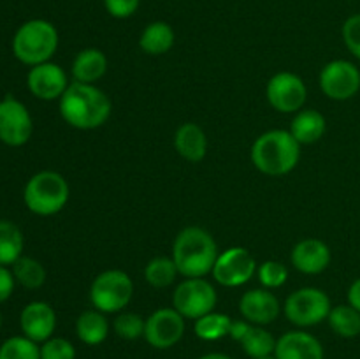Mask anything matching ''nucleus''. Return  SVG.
<instances>
[{
	"label": "nucleus",
	"instance_id": "nucleus-1",
	"mask_svg": "<svg viewBox=\"0 0 360 359\" xmlns=\"http://www.w3.org/2000/svg\"><path fill=\"white\" fill-rule=\"evenodd\" d=\"M58 101L60 115L74 129H97L111 116V99L91 83L72 81Z\"/></svg>",
	"mask_w": 360,
	"mask_h": 359
},
{
	"label": "nucleus",
	"instance_id": "nucleus-2",
	"mask_svg": "<svg viewBox=\"0 0 360 359\" xmlns=\"http://www.w3.org/2000/svg\"><path fill=\"white\" fill-rule=\"evenodd\" d=\"M172 259L179 275L186 278H204L213 271L218 259L217 241L206 229L190 225L176 236Z\"/></svg>",
	"mask_w": 360,
	"mask_h": 359
},
{
	"label": "nucleus",
	"instance_id": "nucleus-3",
	"mask_svg": "<svg viewBox=\"0 0 360 359\" xmlns=\"http://www.w3.org/2000/svg\"><path fill=\"white\" fill-rule=\"evenodd\" d=\"M301 158V144L290 130H267L252 146V160L267 176H283L294 171Z\"/></svg>",
	"mask_w": 360,
	"mask_h": 359
},
{
	"label": "nucleus",
	"instance_id": "nucleus-4",
	"mask_svg": "<svg viewBox=\"0 0 360 359\" xmlns=\"http://www.w3.org/2000/svg\"><path fill=\"white\" fill-rule=\"evenodd\" d=\"M58 48V32L48 20H28L13 37V53L25 65H39L49 62Z\"/></svg>",
	"mask_w": 360,
	"mask_h": 359
},
{
	"label": "nucleus",
	"instance_id": "nucleus-5",
	"mask_svg": "<svg viewBox=\"0 0 360 359\" xmlns=\"http://www.w3.org/2000/svg\"><path fill=\"white\" fill-rule=\"evenodd\" d=\"M69 196V183L56 171L37 172L28 180L23 190L25 206L39 217H51L62 211Z\"/></svg>",
	"mask_w": 360,
	"mask_h": 359
},
{
	"label": "nucleus",
	"instance_id": "nucleus-6",
	"mask_svg": "<svg viewBox=\"0 0 360 359\" xmlns=\"http://www.w3.org/2000/svg\"><path fill=\"white\" fill-rule=\"evenodd\" d=\"M134 294L132 278L122 270L102 271L90 287V301L102 313H118L130 303Z\"/></svg>",
	"mask_w": 360,
	"mask_h": 359
},
{
	"label": "nucleus",
	"instance_id": "nucleus-7",
	"mask_svg": "<svg viewBox=\"0 0 360 359\" xmlns=\"http://www.w3.org/2000/svg\"><path fill=\"white\" fill-rule=\"evenodd\" d=\"M330 310L329 296L316 287H302L292 292L283 306L285 317L299 327L316 326L329 317Z\"/></svg>",
	"mask_w": 360,
	"mask_h": 359
},
{
	"label": "nucleus",
	"instance_id": "nucleus-8",
	"mask_svg": "<svg viewBox=\"0 0 360 359\" xmlns=\"http://www.w3.org/2000/svg\"><path fill=\"white\" fill-rule=\"evenodd\" d=\"M217 301V291L206 278H186L176 287L174 296H172V306L185 319L192 320L213 312Z\"/></svg>",
	"mask_w": 360,
	"mask_h": 359
},
{
	"label": "nucleus",
	"instance_id": "nucleus-9",
	"mask_svg": "<svg viewBox=\"0 0 360 359\" xmlns=\"http://www.w3.org/2000/svg\"><path fill=\"white\" fill-rule=\"evenodd\" d=\"M266 95L269 104L280 113H297L304 108L308 99V88L301 76L294 73L274 74L266 88Z\"/></svg>",
	"mask_w": 360,
	"mask_h": 359
},
{
	"label": "nucleus",
	"instance_id": "nucleus-10",
	"mask_svg": "<svg viewBox=\"0 0 360 359\" xmlns=\"http://www.w3.org/2000/svg\"><path fill=\"white\" fill-rule=\"evenodd\" d=\"M257 271V263L252 253L243 246H231L218 253L213 267V277L224 287H239L252 280Z\"/></svg>",
	"mask_w": 360,
	"mask_h": 359
},
{
	"label": "nucleus",
	"instance_id": "nucleus-11",
	"mask_svg": "<svg viewBox=\"0 0 360 359\" xmlns=\"http://www.w3.org/2000/svg\"><path fill=\"white\" fill-rule=\"evenodd\" d=\"M320 88L333 101H348L360 90V70L348 60H333L320 73Z\"/></svg>",
	"mask_w": 360,
	"mask_h": 359
},
{
	"label": "nucleus",
	"instance_id": "nucleus-12",
	"mask_svg": "<svg viewBox=\"0 0 360 359\" xmlns=\"http://www.w3.org/2000/svg\"><path fill=\"white\" fill-rule=\"evenodd\" d=\"M34 132L30 111L23 102L7 95L0 101V141L7 146H23Z\"/></svg>",
	"mask_w": 360,
	"mask_h": 359
},
{
	"label": "nucleus",
	"instance_id": "nucleus-13",
	"mask_svg": "<svg viewBox=\"0 0 360 359\" xmlns=\"http://www.w3.org/2000/svg\"><path fill=\"white\" fill-rule=\"evenodd\" d=\"M185 334V317L172 308H158L146 319L144 326V340L153 348L174 347Z\"/></svg>",
	"mask_w": 360,
	"mask_h": 359
},
{
	"label": "nucleus",
	"instance_id": "nucleus-14",
	"mask_svg": "<svg viewBox=\"0 0 360 359\" xmlns=\"http://www.w3.org/2000/svg\"><path fill=\"white\" fill-rule=\"evenodd\" d=\"M27 84L34 97L41 101H55L62 97L70 83L67 80V73L58 63L44 62L28 70Z\"/></svg>",
	"mask_w": 360,
	"mask_h": 359
},
{
	"label": "nucleus",
	"instance_id": "nucleus-15",
	"mask_svg": "<svg viewBox=\"0 0 360 359\" xmlns=\"http://www.w3.org/2000/svg\"><path fill=\"white\" fill-rule=\"evenodd\" d=\"M20 327L23 336L35 344H44L56 329V313L46 301H32L21 310Z\"/></svg>",
	"mask_w": 360,
	"mask_h": 359
},
{
	"label": "nucleus",
	"instance_id": "nucleus-16",
	"mask_svg": "<svg viewBox=\"0 0 360 359\" xmlns=\"http://www.w3.org/2000/svg\"><path fill=\"white\" fill-rule=\"evenodd\" d=\"M239 310L245 320L253 326H267L280 315V301L269 289H252L239 301Z\"/></svg>",
	"mask_w": 360,
	"mask_h": 359
},
{
	"label": "nucleus",
	"instance_id": "nucleus-17",
	"mask_svg": "<svg viewBox=\"0 0 360 359\" xmlns=\"http://www.w3.org/2000/svg\"><path fill=\"white\" fill-rule=\"evenodd\" d=\"M276 359H323V345L308 331H288L276 340Z\"/></svg>",
	"mask_w": 360,
	"mask_h": 359
},
{
	"label": "nucleus",
	"instance_id": "nucleus-18",
	"mask_svg": "<svg viewBox=\"0 0 360 359\" xmlns=\"http://www.w3.org/2000/svg\"><path fill=\"white\" fill-rule=\"evenodd\" d=\"M330 248L316 238L301 239L292 250L290 260L297 271L304 275H319L330 264Z\"/></svg>",
	"mask_w": 360,
	"mask_h": 359
},
{
	"label": "nucleus",
	"instance_id": "nucleus-19",
	"mask_svg": "<svg viewBox=\"0 0 360 359\" xmlns=\"http://www.w3.org/2000/svg\"><path fill=\"white\" fill-rule=\"evenodd\" d=\"M174 148L185 160L200 162L207 153L206 132L197 123H183L174 134Z\"/></svg>",
	"mask_w": 360,
	"mask_h": 359
},
{
	"label": "nucleus",
	"instance_id": "nucleus-20",
	"mask_svg": "<svg viewBox=\"0 0 360 359\" xmlns=\"http://www.w3.org/2000/svg\"><path fill=\"white\" fill-rule=\"evenodd\" d=\"M326 116L316 109H301L290 123V134L299 144H313L326 134Z\"/></svg>",
	"mask_w": 360,
	"mask_h": 359
},
{
	"label": "nucleus",
	"instance_id": "nucleus-21",
	"mask_svg": "<svg viewBox=\"0 0 360 359\" xmlns=\"http://www.w3.org/2000/svg\"><path fill=\"white\" fill-rule=\"evenodd\" d=\"M108 70V58L97 48H86L76 55L72 62V77L79 83H91L101 80Z\"/></svg>",
	"mask_w": 360,
	"mask_h": 359
},
{
	"label": "nucleus",
	"instance_id": "nucleus-22",
	"mask_svg": "<svg viewBox=\"0 0 360 359\" xmlns=\"http://www.w3.org/2000/svg\"><path fill=\"white\" fill-rule=\"evenodd\" d=\"M76 334L84 345L97 347L104 344L109 334V322L98 310H86L76 320Z\"/></svg>",
	"mask_w": 360,
	"mask_h": 359
},
{
	"label": "nucleus",
	"instance_id": "nucleus-23",
	"mask_svg": "<svg viewBox=\"0 0 360 359\" xmlns=\"http://www.w3.org/2000/svg\"><path fill=\"white\" fill-rule=\"evenodd\" d=\"M174 30L165 21H153L143 30L139 46L148 55H164L174 46Z\"/></svg>",
	"mask_w": 360,
	"mask_h": 359
},
{
	"label": "nucleus",
	"instance_id": "nucleus-24",
	"mask_svg": "<svg viewBox=\"0 0 360 359\" xmlns=\"http://www.w3.org/2000/svg\"><path fill=\"white\" fill-rule=\"evenodd\" d=\"M23 232L14 222L0 220V266H13L23 253Z\"/></svg>",
	"mask_w": 360,
	"mask_h": 359
},
{
	"label": "nucleus",
	"instance_id": "nucleus-25",
	"mask_svg": "<svg viewBox=\"0 0 360 359\" xmlns=\"http://www.w3.org/2000/svg\"><path fill=\"white\" fill-rule=\"evenodd\" d=\"M330 329L341 338H355L360 334V312L352 305H338L327 317Z\"/></svg>",
	"mask_w": 360,
	"mask_h": 359
},
{
	"label": "nucleus",
	"instance_id": "nucleus-26",
	"mask_svg": "<svg viewBox=\"0 0 360 359\" xmlns=\"http://www.w3.org/2000/svg\"><path fill=\"white\" fill-rule=\"evenodd\" d=\"M239 344H241L246 355H250L252 359H259L267 358V355H274L276 338L269 331L264 329L262 326H253L252 324L250 331L245 334V338Z\"/></svg>",
	"mask_w": 360,
	"mask_h": 359
},
{
	"label": "nucleus",
	"instance_id": "nucleus-27",
	"mask_svg": "<svg viewBox=\"0 0 360 359\" xmlns=\"http://www.w3.org/2000/svg\"><path fill=\"white\" fill-rule=\"evenodd\" d=\"M179 275L178 267L172 257H155L144 267V278L151 287L164 289L174 284L176 277Z\"/></svg>",
	"mask_w": 360,
	"mask_h": 359
},
{
	"label": "nucleus",
	"instance_id": "nucleus-28",
	"mask_svg": "<svg viewBox=\"0 0 360 359\" xmlns=\"http://www.w3.org/2000/svg\"><path fill=\"white\" fill-rule=\"evenodd\" d=\"M13 275L20 285L25 289H39L46 282V270L34 257L21 256L13 264Z\"/></svg>",
	"mask_w": 360,
	"mask_h": 359
},
{
	"label": "nucleus",
	"instance_id": "nucleus-29",
	"mask_svg": "<svg viewBox=\"0 0 360 359\" xmlns=\"http://www.w3.org/2000/svg\"><path fill=\"white\" fill-rule=\"evenodd\" d=\"M231 322L232 319L225 313L210 312L195 320V334L204 341H217L220 338L229 336Z\"/></svg>",
	"mask_w": 360,
	"mask_h": 359
},
{
	"label": "nucleus",
	"instance_id": "nucleus-30",
	"mask_svg": "<svg viewBox=\"0 0 360 359\" xmlns=\"http://www.w3.org/2000/svg\"><path fill=\"white\" fill-rule=\"evenodd\" d=\"M0 359H41V347L27 336H11L0 345Z\"/></svg>",
	"mask_w": 360,
	"mask_h": 359
},
{
	"label": "nucleus",
	"instance_id": "nucleus-31",
	"mask_svg": "<svg viewBox=\"0 0 360 359\" xmlns=\"http://www.w3.org/2000/svg\"><path fill=\"white\" fill-rule=\"evenodd\" d=\"M144 326H146V319L134 312H123L112 322V329L118 334L122 340H137V338L144 336Z\"/></svg>",
	"mask_w": 360,
	"mask_h": 359
},
{
	"label": "nucleus",
	"instance_id": "nucleus-32",
	"mask_svg": "<svg viewBox=\"0 0 360 359\" xmlns=\"http://www.w3.org/2000/svg\"><path fill=\"white\" fill-rule=\"evenodd\" d=\"M259 273V282L266 289H278L287 282L288 270L285 264L278 263V260H266L257 270Z\"/></svg>",
	"mask_w": 360,
	"mask_h": 359
},
{
	"label": "nucleus",
	"instance_id": "nucleus-33",
	"mask_svg": "<svg viewBox=\"0 0 360 359\" xmlns=\"http://www.w3.org/2000/svg\"><path fill=\"white\" fill-rule=\"evenodd\" d=\"M41 359H76V347L67 338L51 336L41 344Z\"/></svg>",
	"mask_w": 360,
	"mask_h": 359
},
{
	"label": "nucleus",
	"instance_id": "nucleus-34",
	"mask_svg": "<svg viewBox=\"0 0 360 359\" xmlns=\"http://www.w3.org/2000/svg\"><path fill=\"white\" fill-rule=\"evenodd\" d=\"M343 41L348 51L360 60V14H352L343 23Z\"/></svg>",
	"mask_w": 360,
	"mask_h": 359
},
{
	"label": "nucleus",
	"instance_id": "nucleus-35",
	"mask_svg": "<svg viewBox=\"0 0 360 359\" xmlns=\"http://www.w3.org/2000/svg\"><path fill=\"white\" fill-rule=\"evenodd\" d=\"M139 4L141 0H104L105 11L118 20L132 16L139 9Z\"/></svg>",
	"mask_w": 360,
	"mask_h": 359
},
{
	"label": "nucleus",
	"instance_id": "nucleus-36",
	"mask_svg": "<svg viewBox=\"0 0 360 359\" xmlns=\"http://www.w3.org/2000/svg\"><path fill=\"white\" fill-rule=\"evenodd\" d=\"M14 285H16V278H14L13 270H9L7 266H0V305L13 296Z\"/></svg>",
	"mask_w": 360,
	"mask_h": 359
},
{
	"label": "nucleus",
	"instance_id": "nucleus-37",
	"mask_svg": "<svg viewBox=\"0 0 360 359\" xmlns=\"http://www.w3.org/2000/svg\"><path fill=\"white\" fill-rule=\"evenodd\" d=\"M252 324L248 320H232L231 322V329H229V336L232 338L234 341H241L245 338V334L248 333Z\"/></svg>",
	"mask_w": 360,
	"mask_h": 359
},
{
	"label": "nucleus",
	"instance_id": "nucleus-38",
	"mask_svg": "<svg viewBox=\"0 0 360 359\" xmlns=\"http://www.w3.org/2000/svg\"><path fill=\"white\" fill-rule=\"evenodd\" d=\"M348 305H352L360 312V278H357L348 289Z\"/></svg>",
	"mask_w": 360,
	"mask_h": 359
},
{
	"label": "nucleus",
	"instance_id": "nucleus-39",
	"mask_svg": "<svg viewBox=\"0 0 360 359\" xmlns=\"http://www.w3.org/2000/svg\"><path fill=\"white\" fill-rule=\"evenodd\" d=\"M199 359H232V358H231V355L224 354V352H210V354L200 355Z\"/></svg>",
	"mask_w": 360,
	"mask_h": 359
},
{
	"label": "nucleus",
	"instance_id": "nucleus-40",
	"mask_svg": "<svg viewBox=\"0 0 360 359\" xmlns=\"http://www.w3.org/2000/svg\"><path fill=\"white\" fill-rule=\"evenodd\" d=\"M259 359H276L274 355H267V358H259Z\"/></svg>",
	"mask_w": 360,
	"mask_h": 359
},
{
	"label": "nucleus",
	"instance_id": "nucleus-41",
	"mask_svg": "<svg viewBox=\"0 0 360 359\" xmlns=\"http://www.w3.org/2000/svg\"><path fill=\"white\" fill-rule=\"evenodd\" d=\"M0 326H2V315H0Z\"/></svg>",
	"mask_w": 360,
	"mask_h": 359
}]
</instances>
